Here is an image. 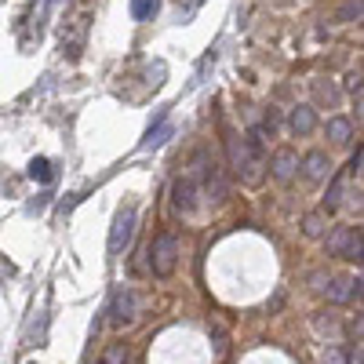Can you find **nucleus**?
<instances>
[{
    "label": "nucleus",
    "instance_id": "nucleus-15",
    "mask_svg": "<svg viewBox=\"0 0 364 364\" xmlns=\"http://www.w3.org/2000/svg\"><path fill=\"white\" fill-rule=\"evenodd\" d=\"M161 11V0H132V15L135 18H154Z\"/></svg>",
    "mask_w": 364,
    "mask_h": 364
},
{
    "label": "nucleus",
    "instance_id": "nucleus-5",
    "mask_svg": "<svg viewBox=\"0 0 364 364\" xmlns=\"http://www.w3.org/2000/svg\"><path fill=\"white\" fill-rule=\"evenodd\" d=\"M328 255H343V259H357L360 262V252H364V245H360V230H353V226H336L328 233Z\"/></svg>",
    "mask_w": 364,
    "mask_h": 364
},
{
    "label": "nucleus",
    "instance_id": "nucleus-11",
    "mask_svg": "<svg viewBox=\"0 0 364 364\" xmlns=\"http://www.w3.org/2000/svg\"><path fill=\"white\" fill-rule=\"evenodd\" d=\"M171 135V124H168V113H157V124L146 132V139H142V149H154V146H161L164 139Z\"/></svg>",
    "mask_w": 364,
    "mask_h": 364
},
{
    "label": "nucleus",
    "instance_id": "nucleus-6",
    "mask_svg": "<svg viewBox=\"0 0 364 364\" xmlns=\"http://www.w3.org/2000/svg\"><path fill=\"white\" fill-rule=\"evenodd\" d=\"M197 197H200V186H197L193 175H182V178L171 182V208L178 211V215H193Z\"/></svg>",
    "mask_w": 364,
    "mask_h": 364
},
{
    "label": "nucleus",
    "instance_id": "nucleus-12",
    "mask_svg": "<svg viewBox=\"0 0 364 364\" xmlns=\"http://www.w3.org/2000/svg\"><path fill=\"white\" fill-rule=\"evenodd\" d=\"M328 139L339 142V146H346V142L353 139V124H350L346 117H331V120H328Z\"/></svg>",
    "mask_w": 364,
    "mask_h": 364
},
{
    "label": "nucleus",
    "instance_id": "nucleus-3",
    "mask_svg": "<svg viewBox=\"0 0 364 364\" xmlns=\"http://www.w3.org/2000/svg\"><path fill=\"white\" fill-rule=\"evenodd\" d=\"M135 223H139V211L132 204L120 208L117 215H113V226H109V255H124V248L132 245V237H135Z\"/></svg>",
    "mask_w": 364,
    "mask_h": 364
},
{
    "label": "nucleus",
    "instance_id": "nucleus-9",
    "mask_svg": "<svg viewBox=\"0 0 364 364\" xmlns=\"http://www.w3.org/2000/svg\"><path fill=\"white\" fill-rule=\"evenodd\" d=\"M288 128H291L295 135H310V132L317 128V113H314V106H295L291 117H288Z\"/></svg>",
    "mask_w": 364,
    "mask_h": 364
},
{
    "label": "nucleus",
    "instance_id": "nucleus-10",
    "mask_svg": "<svg viewBox=\"0 0 364 364\" xmlns=\"http://www.w3.org/2000/svg\"><path fill=\"white\" fill-rule=\"evenodd\" d=\"M299 168L306 171V178H310V182H321V178L328 175L331 161H328V154H321V149H314V154H306V157L299 161Z\"/></svg>",
    "mask_w": 364,
    "mask_h": 364
},
{
    "label": "nucleus",
    "instance_id": "nucleus-18",
    "mask_svg": "<svg viewBox=\"0 0 364 364\" xmlns=\"http://www.w3.org/2000/svg\"><path fill=\"white\" fill-rule=\"evenodd\" d=\"M321 364H346V350L343 346H328L324 357H321Z\"/></svg>",
    "mask_w": 364,
    "mask_h": 364
},
{
    "label": "nucleus",
    "instance_id": "nucleus-13",
    "mask_svg": "<svg viewBox=\"0 0 364 364\" xmlns=\"http://www.w3.org/2000/svg\"><path fill=\"white\" fill-rule=\"evenodd\" d=\"M29 178L41 182V186L55 182V168H51V161H48V157H33V161H29Z\"/></svg>",
    "mask_w": 364,
    "mask_h": 364
},
{
    "label": "nucleus",
    "instance_id": "nucleus-7",
    "mask_svg": "<svg viewBox=\"0 0 364 364\" xmlns=\"http://www.w3.org/2000/svg\"><path fill=\"white\" fill-rule=\"evenodd\" d=\"M269 171L277 182H291L295 171H299V154L291 146H281V149H273V157H269Z\"/></svg>",
    "mask_w": 364,
    "mask_h": 364
},
{
    "label": "nucleus",
    "instance_id": "nucleus-17",
    "mask_svg": "<svg viewBox=\"0 0 364 364\" xmlns=\"http://www.w3.org/2000/svg\"><path fill=\"white\" fill-rule=\"evenodd\" d=\"M339 200H343V175L331 178V190H328V197H324V211H328V208H339Z\"/></svg>",
    "mask_w": 364,
    "mask_h": 364
},
{
    "label": "nucleus",
    "instance_id": "nucleus-19",
    "mask_svg": "<svg viewBox=\"0 0 364 364\" xmlns=\"http://www.w3.org/2000/svg\"><path fill=\"white\" fill-rule=\"evenodd\" d=\"M339 18H343V22H350V18H360V0H346V8L339 11Z\"/></svg>",
    "mask_w": 364,
    "mask_h": 364
},
{
    "label": "nucleus",
    "instance_id": "nucleus-21",
    "mask_svg": "<svg viewBox=\"0 0 364 364\" xmlns=\"http://www.w3.org/2000/svg\"><path fill=\"white\" fill-rule=\"evenodd\" d=\"M317 95L328 99V102H336V87H328V84H317Z\"/></svg>",
    "mask_w": 364,
    "mask_h": 364
},
{
    "label": "nucleus",
    "instance_id": "nucleus-16",
    "mask_svg": "<svg viewBox=\"0 0 364 364\" xmlns=\"http://www.w3.org/2000/svg\"><path fill=\"white\" fill-rule=\"evenodd\" d=\"M302 233H306V237H321L324 233V211H310V215L302 219Z\"/></svg>",
    "mask_w": 364,
    "mask_h": 364
},
{
    "label": "nucleus",
    "instance_id": "nucleus-8",
    "mask_svg": "<svg viewBox=\"0 0 364 364\" xmlns=\"http://www.w3.org/2000/svg\"><path fill=\"white\" fill-rule=\"evenodd\" d=\"M324 295H328V302H353V299H360V277H336V281H328L324 284Z\"/></svg>",
    "mask_w": 364,
    "mask_h": 364
},
{
    "label": "nucleus",
    "instance_id": "nucleus-20",
    "mask_svg": "<svg viewBox=\"0 0 364 364\" xmlns=\"http://www.w3.org/2000/svg\"><path fill=\"white\" fill-rule=\"evenodd\" d=\"M360 164H364V154H360V146H357V154H353L350 164H346V175H360Z\"/></svg>",
    "mask_w": 364,
    "mask_h": 364
},
{
    "label": "nucleus",
    "instance_id": "nucleus-4",
    "mask_svg": "<svg viewBox=\"0 0 364 364\" xmlns=\"http://www.w3.org/2000/svg\"><path fill=\"white\" fill-rule=\"evenodd\" d=\"M139 310H142V299L132 291V288H117L113 291V299H109V324H117V328H124V324H132L135 317H139Z\"/></svg>",
    "mask_w": 364,
    "mask_h": 364
},
{
    "label": "nucleus",
    "instance_id": "nucleus-2",
    "mask_svg": "<svg viewBox=\"0 0 364 364\" xmlns=\"http://www.w3.org/2000/svg\"><path fill=\"white\" fill-rule=\"evenodd\" d=\"M175 266H178V237L161 233L154 245H149V269H154V277H171Z\"/></svg>",
    "mask_w": 364,
    "mask_h": 364
},
{
    "label": "nucleus",
    "instance_id": "nucleus-14",
    "mask_svg": "<svg viewBox=\"0 0 364 364\" xmlns=\"http://www.w3.org/2000/svg\"><path fill=\"white\" fill-rule=\"evenodd\" d=\"M128 360H132L128 343H109V346L102 350V360H99V364H128Z\"/></svg>",
    "mask_w": 364,
    "mask_h": 364
},
{
    "label": "nucleus",
    "instance_id": "nucleus-1",
    "mask_svg": "<svg viewBox=\"0 0 364 364\" xmlns=\"http://www.w3.org/2000/svg\"><path fill=\"white\" fill-rule=\"evenodd\" d=\"M266 128H252L245 139L240 135H226V154H230V168L240 182L259 186L262 182V168H266Z\"/></svg>",
    "mask_w": 364,
    "mask_h": 364
}]
</instances>
